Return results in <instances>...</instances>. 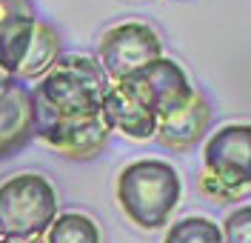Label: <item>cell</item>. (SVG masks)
Instances as JSON below:
<instances>
[{
	"instance_id": "277c9868",
	"label": "cell",
	"mask_w": 251,
	"mask_h": 243,
	"mask_svg": "<svg viewBox=\"0 0 251 243\" xmlns=\"http://www.w3.org/2000/svg\"><path fill=\"white\" fill-rule=\"evenodd\" d=\"M157 57H163L160 34L149 23H140V20L111 26L100 37V49H97V60H100L111 83L137 75L140 69L154 63Z\"/></svg>"
},
{
	"instance_id": "3957f363",
	"label": "cell",
	"mask_w": 251,
	"mask_h": 243,
	"mask_svg": "<svg viewBox=\"0 0 251 243\" xmlns=\"http://www.w3.org/2000/svg\"><path fill=\"white\" fill-rule=\"evenodd\" d=\"M57 220L54 186L37 172L0 183V235L9 241H40Z\"/></svg>"
},
{
	"instance_id": "8992f818",
	"label": "cell",
	"mask_w": 251,
	"mask_h": 243,
	"mask_svg": "<svg viewBox=\"0 0 251 243\" xmlns=\"http://www.w3.org/2000/svg\"><path fill=\"white\" fill-rule=\"evenodd\" d=\"M34 135L54 152H60L63 158L89 161L106 149L111 129L106 126L103 114L83 117V120H66V117H54V114L34 109Z\"/></svg>"
},
{
	"instance_id": "30bf717a",
	"label": "cell",
	"mask_w": 251,
	"mask_h": 243,
	"mask_svg": "<svg viewBox=\"0 0 251 243\" xmlns=\"http://www.w3.org/2000/svg\"><path fill=\"white\" fill-rule=\"evenodd\" d=\"M37 12L31 0H0V66L17 75L34 37Z\"/></svg>"
},
{
	"instance_id": "7c38bea8",
	"label": "cell",
	"mask_w": 251,
	"mask_h": 243,
	"mask_svg": "<svg viewBox=\"0 0 251 243\" xmlns=\"http://www.w3.org/2000/svg\"><path fill=\"white\" fill-rule=\"evenodd\" d=\"M57 57H60V34L51 23L37 20L29 52H26L20 69H17V78H43L49 69L57 63Z\"/></svg>"
},
{
	"instance_id": "ba28073f",
	"label": "cell",
	"mask_w": 251,
	"mask_h": 243,
	"mask_svg": "<svg viewBox=\"0 0 251 243\" xmlns=\"http://www.w3.org/2000/svg\"><path fill=\"white\" fill-rule=\"evenodd\" d=\"M131 81L143 89V95L151 100L157 117H169V114L186 109L194 100V86L188 83L183 66L174 63L172 57H157L154 63L140 69L137 75H131Z\"/></svg>"
},
{
	"instance_id": "9a60e30c",
	"label": "cell",
	"mask_w": 251,
	"mask_h": 243,
	"mask_svg": "<svg viewBox=\"0 0 251 243\" xmlns=\"http://www.w3.org/2000/svg\"><path fill=\"white\" fill-rule=\"evenodd\" d=\"M220 229L226 243H251V203L231 209Z\"/></svg>"
},
{
	"instance_id": "7a4b0ae2",
	"label": "cell",
	"mask_w": 251,
	"mask_h": 243,
	"mask_svg": "<svg viewBox=\"0 0 251 243\" xmlns=\"http://www.w3.org/2000/svg\"><path fill=\"white\" fill-rule=\"evenodd\" d=\"M180 194V175L166 161L143 158L123 166L117 175V203L126 217L140 229H160L169 223Z\"/></svg>"
},
{
	"instance_id": "6da1fadb",
	"label": "cell",
	"mask_w": 251,
	"mask_h": 243,
	"mask_svg": "<svg viewBox=\"0 0 251 243\" xmlns=\"http://www.w3.org/2000/svg\"><path fill=\"white\" fill-rule=\"evenodd\" d=\"M111 81L106 78L100 60L89 54H60L57 63L40 78L31 89V100L37 112L83 120L103 114V97L109 92Z\"/></svg>"
},
{
	"instance_id": "ac0fdd59",
	"label": "cell",
	"mask_w": 251,
	"mask_h": 243,
	"mask_svg": "<svg viewBox=\"0 0 251 243\" xmlns=\"http://www.w3.org/2000/svg\"><path fill=\"white\" fill-rule=\"evenodd\" d=\"M0 241H3V235H0Z\"/></svg>"
},
{
	"instance_id": "2e32d148",
	"label": "cell",
	"mask_w": 251,
	"mask_h": 243,
	"mask_svg": "<svg viewBox=\"0 0 251 243\" xmlns=\"http://www.w3.org/2000/svg\"><path fill=\"white\" fill-rule=\"evenodd\" d=\"M15 78H17V75H12L9 69H3V66H0V89H3L6 83H12V81H15Z\"/></svg>"
},
{
	"instance_id": "5b68a950",
	"label": "cell",
	"mask_w": 251,
	"mask_h": 243,
	"mask_svg": "<svg viewBox=\"0 0 251 243\" xmlns=\"http://www.w3.org/2000/svg\"><path fill=\"white\" fill-rule=\"evenodd\" d=\"M203 175L234 197L251 189V123L220 126L203 149Z\"/></svg>"
},
{
	"instance_id": "52a82bcc",
	"label": "cell",
	"mask_w": 251,
	"mask_h": 243,
	"mask_svg": "<svg viewBox=\"0 0 251 243\" xmlns=\"http://www.w3.org/2000/svg\"><path fill=\"white\" fill-rule=\"evenodd\" d=\"M103 120L111 132H123L131 140H149L157 135V117L151 100L143 95V89L131 78L114 81L103 97Z\"/></svg>"
},
{
	"instance_id": "5bb4252c",
	"label": "cell",
	"mask_w": 251,
	"mask_h": 243,
	"mask_svg": "<svg viewBox=\"0 0 251 243\" xmlns=\"http://www.w3.org/2000/svg\"><path fill=\"white\" fill-rule=\"evenodd\" d=\"M163 243H226V241H223V229L214 220L194 215V217H183V220L172 223Z\"/></svg>"
},
{
	"instance_id": "4fadbf2b",
	"label": "cell",
	"mask_w": 251,
	"mask_h": 243,
	"mask_svg": "<svg viewBox=\"0 0 251 243\" xmlns=\"http://www.w3.org/2000/svg\"><path fill=\"white\" fill-rule=\"evenodd\" d=\"M46 243H100V229L83 212H63L46 232Z\"/></svg>"
},
{
	"instance_id": "8fae6325",
	"label": "cell",
	"mask_w": 251,
	"mask_h": 243,
	"mask_svg": "<svg viewBox=\"0 0 251 243\" xmlns=\"http://www.w3.org/2000/svg\"><path fill=\"white\" fill-rule=\"evenodd\" d=\"M208 123H211V106H208V100L197 92L194 100L188 103L186 109H180V112H174V114H169V117L160 120L154 137L163 146H169V149L186 152V149H191V146L205 135Z\"/></svg>"
},
{
	"instance_id": "9c48e42d",
	"label": "cell",
	"mask_w": 251,
	"mask_h": 243,
	"mask_svg": "<svg viewBox=\"0 0 251 243\" xmlns=\"http://www.w3.org/2000/svg\"><path fill=\"white\" fill-rule=\"evenodd\" d=\"M34 137V100L31 89L12 81L0 89V161L12 158L17 149Z\"/></svg>"
},
{
	"instance_id": "e0dca14e",
	"label": "cell",
	"mask_w": 251,
	"mask_h": 243,
	"mask_svg": "<svg viewBox=\"0 0 251 243\" xmlns=\"http://www.w3.org/2000/svg\"><path fill=\"white\" fill-rule=\"evenodd\" d=\"M0 243H40V241H9V238H3Z\"/></svg>"
}]
</instances>
